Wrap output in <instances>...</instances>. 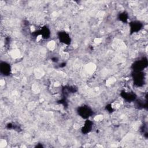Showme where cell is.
Masks as SVG:
<instances>
[{
	"label": "cell",
	"mask_w": 148,
	"mask_h": 148,
	"mask_svg": "<svg viewBox=\"0 0 148 148\" xmlns=\"http://www.w3.org/2000/svg\"><path fill=\"white\" fill-rule=\"evenodd\" d=\"M92 125V124L91 121H90V120H87L85 122V124L83 126V128L82 130L83 132H84L85 134L89 132L91 130Z\"/></svg>",
	"instance_id": "4"
},
{
	"label": "cell",
	"mask_w": 148,
	"mask_h": 148,
	"mask_svg": "<svg viewBox=\"0 0 148 148\" xmlns=\"http://www.w3.org/2000/svg\"><path fill=\"white\" fill-rule=\"evenodd\" d=\"M0 68H1V72L3 73V75L8 76L9 75L10 72V67L8 64L5 62H2L1 64Z\"/></svg>",
	"instance_id": "2"
},
{
	"label": "cell",
	"mask_w": 148,
	"mask_h": 148,
	"mask_svg": "<svg viewBox=\"0 0 148 148\" xmlns=\"http://www.w3.org/2000/svg\"><path fill=\"white\" fill-rule=\"evenodd\" d=\"M60 40L61 41V42L64 43L65 44H69L71 42V39L69 35L66 34L65 32H61L59 34Z\"/></svg>",
	"instance_id": "3"
},
{
	"label": "cell",
	"mask_w": 148,
	"mask_h": 148,
	"mask_svg": "<svg viewBox=\"0 0 148 148\" xmlns=\"http://www.w3.org/2000/svg\"><path fill=\"white\" fill-rule=\"evenodd\" d=\"M78 113L83 118H88L92 113L90 109L87 106H82L78 109Z\"/></svg>",
	"instance_id": "1"
}]
</instances>
